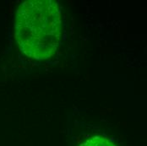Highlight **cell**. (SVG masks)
Listing matches in <instances>:
<instances>
[{"label":"cell","instance_id":"1","mask_svg":"<svg viewBox=\"0 0 147 146\" xmlns=\"http://www.w3.org/2000/svg\"><path fill=\"white\" fill-rule=\"evenodd\" d=\"M15 39L21 52L34 60L53 57L59 47L62 33V17L58 2L30 0L17 9Z\"/></svg>","mask_w":147,"mask_h":146},{"label":"cell","instance_id":"2","mask_svg":"<svg viewBox=\"0 0 147 146\" xmlns=\"http://www.w3.org/2000/svg\"><path fill=\"white\" fill-rule=\"evenodd\" d=\"M80 146H116L113 141L104 137H93Z\"/></svg>","mask_w":147,"mask_h":146}]
</instances>
